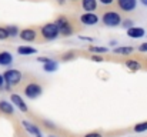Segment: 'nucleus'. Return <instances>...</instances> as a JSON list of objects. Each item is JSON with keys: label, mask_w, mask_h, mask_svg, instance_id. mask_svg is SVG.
I'll return each instance as SVG.
<instances>
[{"label": "nucleus", "mask_w": 147, "mask_h": 137, "mask_svg": "<svg viewBox=\"0 0 147 137\" xmlns=\"http://www.w3.org/2000/svg\"><path fill=\"white\" fill-rule=\"evenodd\" d=\"M80 39H82V40H87V42H93V39H90V37H83V36H82Z\"/></svg>", "instance_id": "30"}, {"label": "nucleus", "mask_w": 147, "mask_h": 137, "mask_svg": "<svg viewBox=\"0 0 147 137\" xmlns=\"http://www.w3.org/2000/svg\"><path fill=\"white\" fill-rule=\"evenodd\" d=\"M42 36L46 39V40H54L57 39L60 34H59V29L56 26V23H47L42 27Z\"/></svg>", "instance_id": "4"}, {"label": "nucleus", "mask_w": 147, "mask_h": 137, "mask_svg": "<svg viewBox=\"0 0 147 137\" xmlns=\"http://www.w3.org/2000/svg\"><path fill=\"white\" fill-rule=\"evenodd\" d=\"M50 137H53V136H50Z\"/></svg>", "instance_id": "34"}, {"label": "nucleus", "mask_w": 147, "mask_h": 137, "mask_svg": "<svg viewBox=\"0 0 147 137\" xmlns=\"http://www.w3.org/2000/svg\"><path fill=\"white\" fill-rule=\"evenodd\" d=\"M126 67L130 69L131 72H137V70L142 69V64H140L137 60H127V61H126Z\"/></svg>", "instance_id": "18"}, {"label": "nucleus", "mask_w": 147, "mask_h": 137, "mask_svg": "<svg viewBox=\"0 0 147 137\" xmlns=\"http://www.w3.org/2000/svg\"><path fill=\"white\" fill-rule=\"evenodd\" d=\"M4 89V79H3V74H0V90Z\"/></svg>", "instance_id": "25"}, {"label": "nucleus", "mask_w": 147, "mask_h": 137, "mask_svg": "<svg viewBox=\"0 0 147 137\" xmlns=\"http://www.w3.org/2000/svg\"><path fill=\"white\" fill-rule=\"evenodd\" d=\"M37 50L34 47H30V46H20L17 49V53L19 54H23V56H27V54H34Z\"/></svg>", "instance_id": "16"}, {"label": "nucleus", "mask_w": 147, "mask_h": 137, "mask_svg": "<svg viewBox=\"0 0 147 137\" xmlns=\"http://www.w3.org/2000/svg\"><path fill=\"white\" fill-rule=\"evenodd\" d=\"M22 124H23V127H24L30 134H33V136H36V137L40 136V130H39L34 124H32L30 121H26V120H24V121H22Z\"/></svg>", "instance_id": "14"}, {"label": "nucleus", "mask_w": 147, "mask_h": 137, "mask_svg": "<svg viewBox=\"0 0 147 137\" xmlns=\"http://www.w3.org/2000/svg\"><path fill=\"white\" fill-rule=\"evenodd\" d=\"M113 51H114L116 54H123V56H126V54H131V53L134 51V47H130V46H119V47H116Z\"/></svg>", "instance_id": "15"}, {"label": "nucleus", "mask_w": 147, "mask_h": 137, "mask_svg": "<svg viewBox=\"0 0 147 137\" xmlns=\"http://www.w3.org/2000/svg\"><path fill=\"white\" fill-rule=\"evenodd\" d=\"M57 67H59V63H57V61H54V60H50V61H47V63H45V64H43V69H45V72H47V73L56 72V70H57Z\"/></svg>", "instance_id": "17"}, {"label": "nucleus", "mask_w": 147, "mask_h": 137, "mask_svg": "<svg viewBox=\"0 0 147 137\" xmlns=\"http://www.w3.org/2000/svg\"><path fill=\"white\" fill-rule=\"evenodd\" d=\"M146 34V30L143 29V27H131V29H129L127 30V36L129 37H131V39H140V37H143Z\"/></svg>", "instance_id": "10"}, {"label": "nucleus", "mask_w": 147, "mask_h": 137, "mask_svg": "<svg viewBox=\"0 0 147 137\" xmlns=\"http://www.w3.org/2000/svg\"><path fill=\"white\" fill-rule=\"evenodd\" d=\"M57 3L59 4H64V0H57Z\"/></svg>", "instance_id": "31"}, {"label": "nucleus", "mask_w": 147, "mask_h": 137, "mask_svg": "<svg viewBox=\"0 0 147 137\" xmlns=\"http://www.w3.org/2000/svg\"><path fill=\"white\" fill-rule=\"evenodd\" d=\"M121 26H123V27H126V29L129 30V29L134 27V22H133V20H130V19H126V20H123V22H121Z\"/></svg>", "instance_id": "22"}, {"label": "nucleus", "mask_w": 147, "mask_h": 137, "mask_svg": "<svg viewBox=\"0 0 147 137\" xmlns=\"http://www.w3.org/2000/svg\"><path fill=\"white\" fill-rule=\"evenodd\" d=\"M139 50L140 51H147V43H143V45L139 46Z\"/></svg>", "instance_id": "27"}, {"label": "nucleus", "mask_w": 147, "mask_h": 137, "mask_svg": "<svg viewBox=\"0 0 147 137\" xmlns=\"http://www.w3.org/2000/svg\"><path fill=\"white\" fill-rule=\"evenodd\" d=\"M92 60L93 61H103V57H100V56H92Z\"/></svg>", "instance_id": "28"}, {"label": "nucleus", "mask_w": 147, "mask_h": 137, "mask_svg": "<svg viewBox=\"0 0 147 137\" xmlns=\"http://www.w3.org/2000/svg\"><path fill=\"white\" fill-rule=\"evenodd\" d=\"M6 39H9V33L6 27H0V40H6Z\"/></svg>", "instance_id": "23"}, {"label": "nucleus", "mask_w": 147, "mask_h": 137, "mask_svg": "<svg viewBox=\"0 0 147 137\" xmlns=\"http://www.w3.org/2000/svg\"><path fill=\"white\" fill-rule=\"evenodd\" d=\"M54 23H56V26H57V29H59V34H61V36H71L73 29H71V24H70L69 19L60 16Z\"/></svg>", "instance_id": "3"}, {"label": "nucleus", "mask_w": 147, "mask_h": 137, "mask_svg": "<svg viewBox=\"0 0 147 137\" xmlns=\"http://www.w3.org/2000/svg\"><path fill=\"white\" fill-rule=\"evenodd\" d=\"M73 1H74V0H73Z\"/></svg>", "instance_id": "35"}, {"label": "nucleus", "mask_w": 147, "mask_h": 137, "mask_svg": "<svg viewBox=\"0 0 147 137\" xmlns=\"http://www.w3.org/2000/svg\"><path fill=\"white\" fill-rule=\"evenodd\" d=\"M117 4L123 11H131L136 9L137 0H117Z\"/></svg>", "instance_id": "9"}, {"label": "nucleus", "mask_w": 147, "mask_h": 137, "mask_svg": "<svg viewBox=\"0 0 147 137\" xmlns=\"http://www.w3.org/2000/svg\"><path fill=\"white\" fill-rule=\"evenodd\" d=\"M89 50L93 53H107L109 51L107 47H98V46H89Z\"/></svg>", "instance_id": "20"}, {"label": "nucleus", "mask_w": 147, "mask_h": 137, "mask_svg": "<svg viewBox=\"0 0 147 137\" xmlns=\"http://www.w3.org/2000/svg\"><path fill=\"white\" fill-rule=\"evenodd\" d=\"M114 0H100V3L101 4H104V6H109V4H111Z\"/></svg>", "instance_id": "26"}, {"label": "nucleus", "mask_w": 147, "mask_h": 137, "mask_svg": "<svg viewBox=\"0 0 147 137\" xmlns=\"http://www.w3.org/2000/svg\"><path fill=\"white\" fill-rule=\"evenodd\" d=\"M6 30H7V33H9V37H16V36H19V33H20V30H19L17 26H7Z\"/></svg>", "instance_id": "19"}, {"label": "nucleus", "mask_w": 147, "mask_h": 137, "mask_svg": "<svg viewBox=\"0 0 147 137\" xmlns=\"http://www.w3.org/2000/svg\"><path fill=\"white\" fill-rule=\"evenodd\" d=\"M51 59H49V57H37V61H40V63H47V61H50Z\"/></svg>", "instance_id": "24"}, {"label": "nucleus", "mask_w": 147, "mask_h": 137, "mask_svg": "<svg viewBox=\"0 0 147 137\" xmlns=\"http://www.w3.org/2000/svg\"><path fill=\"white\" fill-rule=\"evenodd\" d=\"M39 137H42V134H40V136H39Z\"/></svg>", "instance_id": "33"}, {"label": "nucleus", "mask_w": 147, "mask_h": 137, "mask_svg": "<svg viewBox=\"0 0 147 137\" xmlns=\"http://www.w3.org/2000/svg\"><path fill=\"white\" fill-rule=\"evenodd\" d=\"M42 93H43V89H42V86L37 84V83H30V84H27V86L24 87V94H26V97H29V99H37Z\"/></svg>", "instance_id": "5"}, {"label": "nucleus", "mask_w": 147, "mask_h": 137, "mask_svg": "<svg viewBox=\"0 0 147 137\" xmlns=\"http://www.w3.org/2000/svg\"><path fill=\"white\" fill-rule=\"evenodd\" d=\"M13 63V56L9 51H0V66H10Z\"/></svg>", "instance_id": "13"}, {"label": "nucleus", "mask_w": 147, "mask_h": 137, "mask_svg": "<svg viewBox=\"0 0 147 137\" xmlns=\"http://www.w3.org/2000/svg\"><path fill=\"white\" fill-rule=\"evenodd\" d=\"M82 7L86 13H93L97 9V0H82Z\"/></svg>", "instance_id": "11"}, {"label": "nucleus", "mask_w": 147, "mask_h": 137, "mask_svg": "<svg viewBox=\"0 0 147 137\" xmlns=\"http://www.w3.org/2000/svg\"><path fill=\"white\" fill-rule=\"evenodd\" d=\"M84 137H103V136L98 134V133H89V134H86Z\"/></svg>", "instance_id": "29"}, {"label": "nucleus", "mask_w": 147, "mask_h": 137, "mask_svg": "<svg viewBox=\"0 0 147 137\" xmlns=\"http://www.w3.org/2000/svg\"><path fill=\"white\" fill-rule=\"evenodd\" d=\"M3 79H4V84L7 86H16L22 82V73L16 69H10V70H6L3 73Z\"/></svg>", "instance_id": "1"}, {"label": "nucleus", "mask_w": 147, "mask_h": 137, "mask_svg": "<svg viewBox=\"0 0 147 137\" xmlns=\"http://www.w3.org/2000/svg\"><path fill=\"white\" fill-rule=\"evenodd\" d=\"M10 101L20 110V111H23V113H26L27 110H29V107H27V104L24 103V100L19 96V94H11L10 96Z\"/></svg>", "instance_id": "7"}, {"label": "nucleus", "mask_w": 147, "mask_h": 137, "mask_svg": "<svg viewBox=\"0 0 147 137\" xmlns=\"http://www.w3.org/2000/svg\"><path fill=\"white\" fill-rule=\"evenodd\" d=\"M0 111H3L4 114H9L11 116L14 113V109H13V104L6 101V100H0Z\"/></svg>", "instance_id": "12"}, {"label": "nucleus", "mask_w": 147, "mask_h": 137, "mask_svg": "<svg viewBox=\"0 0 147 137\" xmlns=\"http://www.w3.org/2000/svg\"><path fill=\"white\" fill-rule=\"evenodd\" d=\"M80 22L86 26H94L98 22V16L94 13H83L80 16Z\"/></svg>", "instance_id": "6"}, {"label": "nucleus", "mask_w": 147, "mask_h": 137, "mask_svg": "<svg viewBox=\"0 0 147 137\" xmlns=\"http://www.w3.org/2000/svg\"><path fill=\"white\" fill-rule=\"evenodd\" d=\"M147 130V121H143V123H139L134 126V132L136 133H142V132H146Z\"/></svg>", "instance_id": "21"}, {"label": "nucleus", "mask_w": 147, "mask_h": 137, "mask_svg": "<svg viewBox=\"0 0 147 137\" xmlns=\"http://www.w3.org/2000/svg\"><path fill=\"white\" fill-rule=\"evenodd\" d=\"M101 22L109 26V27H116V26H120L121 24V16L116 11H106L103 16H101Z\"/></svg>", "instance_id": "2"}, {"label": "nucleus", "mask_w": 147, "mask_h": 137, "mask_svg": "<svg viewBox=\"0 0 147 137\" xmlns=\"http://www.w3.org/2000/svg\"><path fill=\"white\" fill-rule=\"evenodd\" d=\"M140 1H142V3L144 4V6H147V0H140Z\"/></svg>", "instance_id": "32"}, {"label": "nucleus", "mask_w": 147, "mask_h": 137, "mask_svg": "<svg viewBox=\"0 0 147 137\" xmlns=\"http://www.w3.org/2000/svg\"><path fill=\"white\" fill-rule=\"evenodd\" d=\"M19 36L23 42H34L36 40V30L34 29H23L19 33Z\"/></svg>", "instance_id": "8"}]
</instances>
